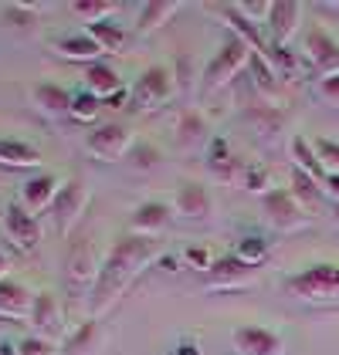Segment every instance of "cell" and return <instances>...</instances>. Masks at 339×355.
Returning <instances> with one entry per match:
<instances>
[{"label": "cell", "mask_w": 339, "mask_h": 355, "mask_svg": "<svg viewBox=\"0 0 339 355\" xmlns=\"http://www.w3.org/2000/svg\"><path fill=\"white\" fill-rule=\"evenodd\" d=\"M173 139H176V149L180 153H197L204 146H210V122L207 115L197 109H183L176 115V129H173Z\"/></svg>", "instance_id": "9a60e30c"}, {"label": "cell", "mask_w": 339, "mask_h": 355, "mask_svg": "<svg viewBox=\"0 0 339 355\" xmlns=\"http://www.w3.org/2000/svg\"><path fill=\"white\" fill-rule=\"evenodd\" d=\"M85 34L102 48V55H115L126 48V31L119 28L115 21H99V24H85Z\"/></svg>", "instance_id": "f546056e"}, {"label": "cell", "mask_w": 339, "mask_h": 355, "mask_svg": "<svg viewBox=\"0 0 339 355\" xmlns=\"http://www.w3.org/2000/svg\"><path fill=\"white\" fill-rule=\"evenodd\" d=\"M99 271H102V257H99V250H95V241H75V244L68 247V257H65V277H68V284L75 288V291H88L92 295V288H95V281H99Z\"/></svg>", "instance_id": "52a82bcc"}, {"label": "cell", "mask_w": 339, "mask_h": 355, "mask_svg": "<svg viewBox=\"0 0 339 355\" xmlns=\"http://www.w3.org/2000/svg\"><path fill=\"white\" fill-rule=\"evenodd\" d=\"M99 105H102V98H95V95L85 88L78 95H72V119H75V122H92V119L99 115Z\"/></svg>", "instance_id": "8d00e7d4"}, {"label": "cell", "mask_w": 339, "mask_h": 355, "mask_svg": "<svg viewBox=\"0 0 339 355\" xmlns=\"http://www.w3.org/2000/svg\"><path fill=\"white\" fill-rule=\"evenodd\" d=\"M85 207H88V187H85L78 176H72V180H65L61 183V190H58L55 203H51V214H55V227L61 237H68L72 230H75V223L82 220Z\"/></svg>", "instance_id": "9c48e42d"}, {"label": "cell", "mask_w": 339, "mask_h": 355, "mask_svg": "<svg viewBox=\"0 0 339 355\" xmlns=\"http://www.w3.org/2000/svg\"><path fill=\"white\" fill-rule=\"evenodd\" d=\"M31 308H34V295H31L21 281L3 277V281H0V318L31 322Z\"/></svg>", "instance_id": "ffe728a7"}, {"label": "cell", "mask_w": 339, "mask_h": 355, "mask_svg": "<svg viewBox=\"0 0 339 355\" xmlns=\"http://www.w3.org/2000/svg\"><path fill=\"white\" fill-rule=\"evenodd\" d=\"M173 355H204V349H200V342H197V338L183 335V338L176 342V349H173Z\"/></svg>", "instance_id": "7bdbcfd3"}, {"label": "cell", "mask_w": 339, "mask_h": 355, "mask_svg": "<svg viewBox=\"0 0 339 355\" xmlns=\"http://www.w3.org/2000/svg\"><path fill=\"white\" fill-rule=\"evenodd\" d=\"M210 10H214V14H221V21H227V31H231V34H238L251 51L268 55V41H265V34H261V24L248 21V17L238 10V3H214Z\"/></svg>", "instance_id": "2e32d148"}, {"label": "cell", "mask_w": 339, "mask_h": 355, "mask_svg": "<svg viewBox=\"0 0 339 355\" xmlns=\"http://www.w3.org/2000/svg\"><path fill=\"white\" fill-rule=\"evenodd\" d=\"M173 95H176V78H173V68L167 64H149L133 85V105L140 112L163 109Z\"/></svg>", "instance_id": "5b68a950"}, {"label": "cell", "mask_w": 339, "mask_h": 355, "mask_svg": "<svg viewBox=\"0 0 339 355\" xmlns=\"http://www.w3.org/2000/svg\"><path fill=\"white\" fill-rule=\"evenodd\" d=\"M231 349L234 355H285V338L265 325H234Z\"/></svg>", "instance_id": "8fae6325"}, {"label": "cell", "mask_w": 339, "mask_h": 355, "mask_svg": "<svg viewBox=\"0 0 339 355\" xmlns=\"http://www.w3.org/2000/svg\"><path fill=\"white\" fill-rule=\"evenodd\" d=\"M288 156H292V166L295 169H302V173H309L312 180H319V183H326V166L319 163V156H315V149H312V142L306 136H292L288 142Z\"/></svg>", "instance_id": "83f0119b"}, {"label": "cell", "mask_w": 339, "mask_h": 355, "mask_svg": "<svg viewBox=\"0 0 339 355\" xmlns=\"http://www.w3.org/2000/svg\"><path fill=\"white\" fill-rule=\"evenodd\" d=\"M126 159H129V166H133L136 173H146V169H153V166L163 159V153H160L153 142H136V146L129 149V156H126Z\"/></svg>", "instance_id": "e575fe53"}, {"label": "cell", "mask_w": 339, "mask_h": 355, "mask_svg": "<svg viewBox=\"0 0 339 355\" xmlns=\"http://www.w3.org/2000/svg\"><path fill=\"white\" fill-rule=\"evenodd\" d=\"M248 61H251V48H248L238 34H231V31H227V37L221 41V48H217L214 58L204 64V75H200V88H204V95H214V92L227 88V85L248 68Z\"/></svg>", "instance_id": "3957f363"}, {"label": "cell", "mask_w": 339, "mask_h": 355, "mask_svg": "<svg viewBox=\"0 0 339 355\" xmlns=\"http://www.w3.org/2000/svg\"><path fill=\"white\" fill-rule=\"evenodd\" d=\"M31 325L41 331V338H44V335H61L65 318H61V301H58L55 291H38V295H34Z\"/></svg>", "instance_id": "44dd1931"}, {"label": "cell", "mask_w": 339, "mask_h": 355, "mask_svg": "<svg viewBox=\"0 0 339 355\" xmlns=\"http://www.w3.org/2000/svg\"><path fill=\"white\" fill-rule=\"evenodd\" d=\"M156 261H160V241L136 237V234L119 237V241L106 250L99 281H95V288H92V295H88L92 318H102L115 301L129 291V284H133L149 264H156Z\"/></svg>", "instance_id": "6da1fadb"}, {"label": "cell", "mask_w": 339, "mask_h": 355, "mask_svg": "<svg viewBox=\"0 0 339 355\" xmlns=\"http://www.w3.org/2000/svg\"><path fill=\"white\" fill-rule=\"evenodd\" d=\"M282 291L292 301L309 304V308H339V264L315 261V264L285 274Z\"/></svg>", "instance_id": "7a4b0ae2"}, {"label": "cell", "mask_w": 339, "mask_h": 355, "mask_svg": "<svg viewBox=\"0 0 339 355\" xmlns=\"http://www.w3.org/2000/svg\"><path fill=\"white\" fill-rule=\"evenodd\" d=\"M0 223H3L7 241L17 247L21 254H34V250H38V244H41V223H38V217H34V214H28V210H24L17 200L3 207Z\"/></svg>", "instance_id": "30bf717a"}, {"label": "cell", "mask_w": 339, "mask_h": 355, "mask_svg": "<svg viewBox=\"0 0 339 355\" xmlns=\"http://www.w3.org/2000/svg\"><path fill=\"white\" fill-rule=\"evenodd\" d=\"M173 214L183 220H194V223H207L214 217V196L197 180H180L176 193H173Z\"/></svg>", "instance_id": "7c38bea8"}, {"label": "cell", "mask_w": 339, "mask_h": 355, "mask_svg": "<svg viewBox=\"0 0 339 355\" xmlns=\"http://www.w3.org/2000/svg\"><path fill=\"white\" fill-rule=\"evenodd\" d=\"M258 271H261V268L245 264V261L231 250L224 257H214V264L204 274V284H207V291H234V288L254 284V281H258Z\"/></svg>", "instance_id": "ba28073f"}, {"label": "cell", "mask_w": 339, "mask_h": 355, "mask_svg": "<svg viewBox=\"0 0 339 355\" xmlns=\"http://www.w3.org/2000/svg\"><path fill=\"white\" fill-rule=\"evenodd\" d=\"M129 95H133V92H129V88H122V92H115L113 98H106V105H113V109H122V105H126V98H129Z\"/></svg>", "instance_id": "f6af8a7d"}, {"label": "cell", "mask_w": 339, "mask_h": 355, "mask_svg": "<svg viewBox=\"0 0 339 355\" xmlns=\"http://www.w3.org/2000/svg\"><path fill=\"white\" fill-rule=\"evenodd\" d=\"M75 17H82L85 24H99V21H109L115 14V3L113 0H75L68 3Z\"/></svg>", "instance_id": "d6a6232c"}, {"label": "cell", "mask_w": 339, "mask_h": 355, "mask_svg": "<svg viewBox=\"0 0 339 355\" xmlns=\"http://www.w3.org/2000/svg\"><path fill=\"white\" fill-rule=\"evenodd\" d=\"M106 349V325L102 318H85L72 335H65L61 355H99Z\"/></svg>", "instance_id": "ac0fdd59"}, {"label": "cell", "mask_w": 339, "mask_h": 355, "mask_svg": "<svg viewBox=\"0 0 339 355\" xmlns=\"http://www.w3.org/2000/svg\"><path fill=\"white\" fill-rule=\"evenodd\" d=\"M17 355H61V349H55L51 338H41V335H28L17 342Z\"/></svg>", "instance_id": "ab89813d"}, {"label": "cell", "mask_w": 339, "mask_h": 355, "mask_svg": "<svg viewBox=\"0 0 339 355\" xmlns=\"http://www.w3.org/2000/svg\"><path fill=\"white\" fill-rule=\"evenodd\" d=\"M333 10H336V14H339V3H336V7H333Z\"/></svg>", "instance_id": "c3c4849f"}, {"label": "cell", "mask_w": 339, "mask_h": 355, "mask_svg": "<svg viewBox=\"0 0 339 355\" xmlns=\"http://www.w3.org/2000/svg\"><path fill=\"white\" fill-rule=\"evenodd\" d=\"M0 166H7V169H38L41 153L28 142H21V139H0Z\"/></svg>", "instance_id": "4316f807"}, {"label": "cell", "mask_w": 339, "mask_h": 355, "mask_svg": "<svg viewBox=\"0 0 339 355\" xmlns=\"http://www.w3.org/2000/svg\"><path fill=\"white\" fill-rule=\"evenodd\" d=\"M261 214L268 220L272 230L279 234H299L312 223V217L302 210V203L292 196L288 187H272V190L261 196Z\"/></svg>", "instance_id": "277c9868"}, {"label": "cell", "mask_w": 339, "mask_h": 355, "mask_svg": "<svg viewBox=\"0 0 339 355\" xmlns=\"http://www.w3.org/2000/svg\"><path fill=\"white\" fill-rule=\"evenodd\" d=\"M0 17H3L7 28H14V31L38 28V7H31V3H7V7L0 10Z\"/></svg>", "instance_id": "836d02e7"}, {"label": "cell", "mask_w": 339, "mask_h": 355, "mask_svg": "<svg viewBox=\"0 0 339 355\" xmlns=\"http://www.w3.org/2000/svg\"><path fill=\"white\" fill-rule=\"evenodd\" d=\"M245 119H248V125H251L265 142H272V139L282 132V125H285V112L279 109V105H272V102H254V105H245Z\"/></svg>", "instance_id": "7402d4cb"}, {"label": "cell", "mask_w": 339, "mask_h": 355, "mask_svg": "<svg viewBox=\"0 0 339 355\" xmlns=\"http://www.w3.org/2000/svg\"><path fill=\"white\" fill-rule=\"evenodd\" d=\"M51 48H55V55L68 58V61H85V64H95V58L102 55V48L88 37V34H65V37H55L51 41Z\"/></svg>", "instance_id": "cb8c5ba5"}, {"label": "cell", "mask_w": 339, "mask_h": 355, "mask_svg": "<svg viewBox=\"0 0 339 355\" xmlns=\"http://www.w3.org/2000/svg\"><path fill=\"white\" fill-rule=\"evenodd\" d=\"M306 58H309V64L315 68L319 78L336 75L339 71V41L322 28V24H312V28L306 31Z\"/></svg>", "instance_id": "4fadbf2b"}, {"label": "cell", "mask_w": 339, "mask_h": 355, "mask_svg": "<svg viewBox=\"0 0 339 355\" xmlns=\"http://www.w3.org/2000/svg\"><path fill=\"white\" fill-rule=\"evenodd\" d=\"M312 149H315V156H319V163L326 166V173H339V142L336 139H312Z\"/></svg>", "instance_id": "74e56055"}, {"label": "cell", "mask_w": 339, "mask_h": 355, "mask_svg": "<svg viewBox=\"0 0 339 355\" xmlns=\"http://www.w3.org/2000/svg\"><path fill=\"white\" fill-rule=\"evenodd\" d=\"M170 220H173V207H170V203H163V200H146V203H140V207L133 210V217H129V234L160 241V237L167 234Z\"/></svg>", "instance_id": "5bb4252c"}, {"label": "cell", "mask_w": 339, "mask_h": 355, "mask_svg": "<svg viewBox=\"0 0 339 355\" xmlns=\"http://www.w3.org/2000/svg\"><path fill=\"white\" fill-rule=\"evenodd\" d=\"M315 98L329 109H339V71L336 75H326V78H315Z\"/></svg>", "instance_id": "f35d334b"}, {"label": "cell", "mask_w": 339, "mask_h": 355, "mask_svg": "<svg viewBox=\"0 0 339 355\" xmlns=\"http://www.w3.org/2000/svg\"><path fill=\"white\" fill-rule=\"evenodd\" d=\"M7 271H10V261H7V254H0V281L7 277Z\"/></svg>", "instance_id": "bcb514c9"}, {"label": "cell", "mask_w": 339, "mask_h": 355, "mask_svg": "<svg viewBox=\"0 0 339 355\" xmlns=\"http://www.w3.org/2000/svg\"><path fill=\"white\" fill-rule=\"evenodd\" d=\"M299 24H302V3L295 0H275L265 21V28L272 31V44H288L299 34Z\"/></svg>", "instance_id": "e0dca14e"}, {"label": "cell", "mask_w": 339, "mask_h": 355, "mask_svg": "<svg viewBox=\"0 0 339 355\" xmlns=\"http://www.w3.org/2000/svg\"><path fill=\"white\" fill-rule=\"evenodd\" d=\"M248 68H251L254 88H258L265 98H275V95H279V88H282V78H279V71L272 68V61H268L265 55H258V51H251Z\"/></svg>", "instance_id": "f1b7e54d"}, {"label": "cell", "mask_w": 339, "mask_h": 355, "mask_svg": "<svg viewBox=\"0 0 339 355\" xmlns=\"http://www.w3.org/2000/svg\"><path fill=\"white\" fill-rule=\"evenodd\" d=\"M180 7H183L180 0H149V3H142L140 21H136L140 37H149V34H156L163 24H170V17H173Z\"/></svg>", "instance_id": "d4e9b609"}, {"label": "cell", "mask_w": 339, "mask_h": 355, "mask_svg": "<svg viewBox=\"0 0 339 355\" xmlns=\"http://www.w3.org/2000/svg\"><path fill=\"white\" fill-rule=\"evenodd\" d=\"M268 61H272V68L279 71V78H295L299 75V68H302V61L295 58V51L288 48V44H272L268 41Z\"/></svg>", "instance_id": "1f68e13d"}, {"label": "cell", "mask_w": 339, "mask_h": 355, "mask_svg": "<svg viewBox=\"0 0 339 355\" xmlns=\"http://www.w3.org/2000/svg\"><path fill=\"white\" fill-rule=\"evenodd\" d=\"M133 146H136V142H133V132H129L126 125H119V122L95 125V129L88 132V139H85V153H88L92 159H99V163H119V159H126Z\"/></svg>", "instance_id": "8992f818"}, {"label": "cell", "mask_w": 339, "mask_h": 355, "mask_svg": "<svg viewBox=\"0 0 339 355\" xmlns=\"http://www.w3.org/2000/svg\"><path fill=\"white\" fill-rule=\"evenodd\" d=\"M322 190H326V196H329V200H333V203L339 207V173H329V176H326Z\"/></svg>", "instance_id": "ee69618b"}, {"label": "cell", "mask_w": 339, "mask_h": 355, "mask_svg": "<svg viewBox=\"0 0 339 355\" xmlns=\"http://www.w3.org/2000/svg\"><path fill=\"white\" fill-rule=\"evenodd\" d=\"M234 254H238L245 264L261 268V264L268 261V254H272V241H268V237H261V234H241V237H238V244H234Z\"/></svg>", "instance_id": "4dcf8cb0"}, {"label": "cell", "mask_w": 339, "mask_h": 355, "mask_svg": "<svg viewBox=\"0 0 339 355\" xmlns=\"http://www.w3.org/2000/svg\"><path fill=\"white\" fill-rule=\"evenodd\" d=\"M183 257H187V264H190V268H197V271H204V274H207V268L214 264V257H210V250H207V247H187V250H183Z\"/></svg>", "instance_id": "b9f144b4"}, {"label": "cell", "mask_w": 339, "mask_h": 355, "mask_svg": "<svg viewBox=\"0 0 339 355\" xmlns=\"http://www.w3.org/2000/svg\"><path fill=\"white\" fill-rule=\"evenodd\" d=\"M173 78H176V92H183V95L194 88L197 68H194V58L187 55V51H180V55L173 58Z\"/></svg>", "instance_id": "d590c367"}, {"label": "cell", "mask_w": 339, "mask_h": 355, "mask_svg": "<svg viewBox=\"0 0 339 355\" xmlns=\"http://www.w3.org/2000/svg\"><path fill=\"white\" fill-rule=\"evenodd\" d=\"M0 355H17V345H10V342H0Z\"/></svg>", "instance_id": "7dc6e473"}, {"label": "cell", "mask_w": 339, "mask_h": 355, "mask_svg": "<svg viewBox=\"0 0 339 355\" xmlns=\"http://www.w3.org/2000/svg\"><path fill=\"white\" fill-rule=\"evenodd\" d=\"M268 169L265 166H258V163H251L248 169H245V180H241V190H248V193H268Z\"/></svg>", "instance_id": "60d3db41"}, {"label": "cell", "mask_w": 339, "mask_h": 355, "mask_svg": "<svg viewBox=\"0 0 339 355\" xmlns=\"http://www.w3.org/2000/svg\"><path fill=\"white\" fill-rule=\"evenodd\" d=\"M85 88H88L95 98H113L115 92H122L126 85H122V78H119V71H115L113 64L95 61V64H88V71H85Z\"/></svg>", "instance_id": "484cf974"}, {"label": "cell", "mask_w": 339, "mask_h": 355, "mask_svg": "<svg viewBox=\"0 0 339 355\" xmlns=\"http://www.w3.org/2000/svg\"><path fill=\"white\" fill-rule=\"evenodd\" d=\"M34 105L41 115L48 119H61V115H72V95L61 88V85H51V82H38L34 85Z\"/></svg>", "instance_id": "603a6c76"}, {"label": "cell", "mask_w": 339, "mask_h": 355, "mask_svg": "<svg viewBox=\"0 0 339 355\" xmlns=\"http://www.w3.org/2000/svg\"><path fill=\"white\" fill-rule=\"evenodd\" d=\"M58 190H61V180H58L55 173H41V176H34V180H28V183L21 187L17 203H21L28 214H34V217H38L41 210H51Z\"/></svg>", "instance_id": "d6986e66"}]
</instances>
